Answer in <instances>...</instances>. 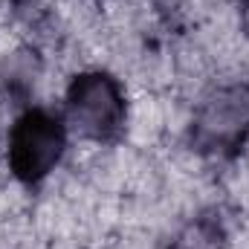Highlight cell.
Segmentation results:
<instances>
[{"label": "cell", "instance_id": "obj_2", "mask_svg": "<svg viewBox=\"0 0 249 249\" xmlns=\"http://www.w3.org/2000/svg\"><path fill=\"white\" fill-rule=\"evenodd\" d=\"M67 116L84 139L93 142L116 139L127 116L122 84L102 70L75 75L67 87Z\"/></svg>", "mask_w": 249, "mask_h": 249}, {"label": "cell", "instance_id": "obj_3", "mask_svg": "<svg viewBox=\"0 0 249 249\" xmlns=\"http://www.w3.org/2000/svg\"><path fill=\"white\" fill-rule=\"evenodd\" d=\"M194 145L214 157H232L249 136V84L214 90L197 110L191 127Z\"/></svg>", "mask_w": 249, "mask_h": 249}, {"label": "cell", "instance_id": "obj_1", "mask_svg": "<svg viewBox=\"0 0 249 249\" xmlns=\"http://www.w3.org/2000/svg\"><path fill=\"white\" fill-rule=\"evenodd\" d=\"M67 148V127L58 116L50 110L32 107L20 113L15 124L9 127V171L26 183L35 186L61 162Z\"/></svg>", "mask_w": 249, "mask_h": 249}]
</instances>
